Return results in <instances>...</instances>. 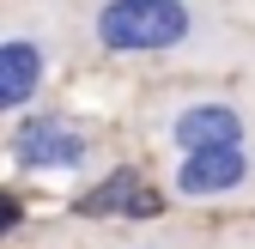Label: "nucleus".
Returning <instances> with one entry per match:
<instances>
[{"label": "nucleus", "instance_id": "obj_1", "mask_svg": "<svg viewBox=\"0 0 255 249\" xmlns=\"http://www.w3.org/2000/svg\"><path fill=\"white\" fill-rule=\"evenodd\" d=\"M188 30H195V12H188L182 0H110V6L98 12L104 49H122V55L176 49Z\"/></svg>", "mask_w": 255, "mask_h": 249}, {"label": "nucleus", "instance_id": "obj_2", "mask_svg": "<svg viewBox=\"0 0 255 249\" xmlns=\"http://www.w3.org/2000/svg\"><path fill=\"white\" fill-rule=\"evenodd\" d=\"M12 158L24 170H67V164L85 158V140L67 128V122H55V116H30L12 134Z\"/></svg>", "mask_w": 255, "mask_h": 249}, {"label": "nucleus", "instance_id": "obj_3", "mask_svg": "<svg viewBox=\"0 0 255 249\" xmlns=\"http://www.w3.org/2000/svg\"><path fill=\"white\" fill-rule=\"evenodd\" d=\"M158 207H164V195H158L140 170H110L91 195H79L85 219H98V213H104V219H116V213H122V219H158Z\"/></svg>", "mask_w": 255, "mask_h": 249}, {"label": "nucleus", "instance_id": "obj_4", "mask_svg": "<svg viewBox=\"0 0 255 249\" xmlns=\"http://www.w3.org/2000/svg\"><path fill=\"white\" fill-rule=\"evenodd\" d=\"M243 170H249L243 146H195L176 170V189L182 195H225L243 182Z\"/></svg>", "mask_w": 255, "mask_h": 249}, {"label": "nucleus", "instance_id": "obj_5", "mask_svg": "<svg viewBox=\"0 0 255 249\" xmlns=\"http://www.w3.org/2000/svg\"><path fill=\"white\" fill-rule=\"evenodd\" d=\"M176 140H182V152H195V146H243V116L231 104H188L176 116Z\"/></svg>", "mask_w": 255, "mask_h": 249}, {"label": "nucleus", "instance_id": "obj_6", "mask_svg": "<svg viewBox=\"0 0 255 249\" xmlns=\"http://www.w3.org/2000/svg\"><path fill=\"white\" fill-rule=\"evenodd\" d=\"M37 85H43V55L30 43H0V116L18 110Z\"/></svg>", "mask_w": 255, "mask_h": 249}, {"label": "nucleus", "instance_id": "obj_7", "mask_svg": "<svg viewBox=\"0 0 255 249\" xmlns=\"http://www.w3.org/2000/svg\"><path fill=\"white\" fill-rule=\"evenodd\" d=\"M18 213H24V207H18V201H12V195H0V237H6V231H12V225H18Z\"/></svg>", "mask_w": 255, "mask_h": 249}]
</instances>
